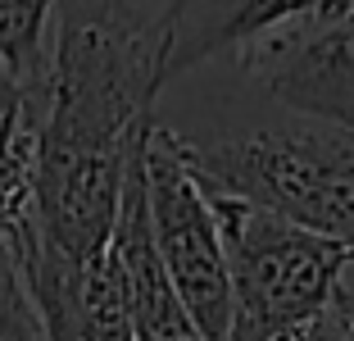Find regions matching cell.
<instances>
[{
	"label": "cell",
	"instance_id": "12",
	"mask_svg": "<svg viewBox=\"0 0 354 341\" xmlns=\"http://www.w3.org/2000/svg\"><path fill=\"white\" fill-rule=\"evenodd\" d=\"M350 328H354V323H350Z\"/></svg>",
	"mask_w": 354,
	"mask_h": 341
},
{
	"label": "cell",
	"instance_id": "5",
	"mask_svg": "<svg viewBox=\"0 0 354 341\" xmlns=\"http://www.w3.org/2000/svg\"><path fill=\"white\" fill-rule=\"evenodd\" d=\"M150 137V132H146ZM141 155L146 141L132 150L123 177V200H118V223L109 250L123 273V300H127V328L132 341H205L191 314L182 310L173 282H168L164 264L150 241V218H146V173H141Z\"/></svg>",
	"mask_w": 354,
	"mask_h": 341
},
{
	"label": "cell",
	"instance_id": "11",
	"mask_svg": "<svg viewBox=\"0 0 354 341\" xmlns=\"http://www.w3.org/2000/svg\"><path fill=\"white\" fill-rule=\"evenodd\" d=\"M332 305L354 323V264L345 269V278H341V287H336V300H332Z\"/></svg>",
	"mask_w": 354,
	"mask_h": 341
},
{
	"label": "cell",
	"instance_id": "10",
	"mask_svg": "<svg viewBox=\"0 0 354 341\" xmlns=\"http://www.w3.org/2000/svg\"><path fill=\"white\" fill-rule=\"evenodd\" d=\"M281 341H354V328H350V319L332 305V310H323L313 323L295 328L291 337H281Z\"/></svg>",
	"mask_w": 354,
	"mask_h": 341
},
{
	"label": "cell",
	"instance_id": "1",
	"mask_svg": "<svg viewBox=\"0 0 354 341\" xmlns=\"http://www.w3.org/2000/svg\"><path fill=\"white\" fill-rule=\"evenodd\" d=\"M187 164L200 186L309 227L354 255V128L272 123L218 141H187Z\"/></svg>",
	"mask_w": 354,
	"mask_h": 341
},
{
	"label": "cell",
	"instance_id": "3",
	"mask_svg": "<svg viewBox=\"0 0 354 341\" xmlns=\"http://www.w3.org/2000/svg\"><path fill=\"white\" fill-rule=\"evenodd\" d=\"M146 218H150V241L173 282L182 310L200 328L205 341H227L232 332V296H227V269H223V246H218V223L200 191L196 173L187 164L182 137L168 132L164 123L150 128L146 155Z\"/></svg>",
	"mask_w": 354,
	"mask_h": 341
},
{
	"label": "cell",
	"instance_id": "7",
	"mask_svg": "<svg viewBox=\"0 0 354 341\" xmlns=\"http://www.w3.org/2000/svg\"><path fill=\"white\" fill-rule=\"evenodd\" d=\"M32 186H37V96L0 78V246L14 264L32 255Z\"/></svg>",
	"mask_w": 354,
	"mask_h": 341
},
{
	"label": "cell",
	"instance_id": "6",
	"mask_svg": "<svg viewBox=\"0 0 354 341\" xmlns=\"http://www.w3.org/2000/svg\"><path fill=\"white\" fill-rule=\"evenodd\" d=\"M318 0H168L164 10V32H168V60L164 73L196 69V64L214 60L227 46H241L259 28L286 19L295 10H309Z\"/></svg>",
	"mask_w": 354,
	"mask_h": 341
},
{
	"label": "cell",
	"instance_id": "9",
	"mask_svg": "<svg viewBox=\"0 0 354 341\" xmlns=\"http://www.w3.org/2000/svg\"><path fill=\"white\" fill-rule=\"evenodd\" d=\"M0 341H46L37 305H32L14 255L0 246Z\"/></svg>",
	"mask_w": 354,
	"mask_h": 341
},
{
	"label": "cell",
	"instance_id": "8",
	"mask_svg": "<svg viewBox=\"0 0 354 341\" xmlns=\"http://www.w3.org/2000/svg\"><path fill=\"white\" fill-rule=\"evenodd\" d=\"M59 0H0V78L37 96L50 64V19Z\"/></svg>",
	"mask_w": 354,
	"mask_h": 341
},
{
	"label": "cell",
	"instance_id": "2",
	"mask_svg": "<svg viewBox=\"0 0 354 341\" xmlns=\"http://www.w3.org/2000/svg\"><path fill=\"white\" fill-rule=\"evenodd\" d=\"M218 223L223 269L232 296L227 341H281L332 310L354 255L291 218L227 191L200 186Z\"/></svg>",
	"mask_w": 354,
	"mask_h": 341
},
{
	"label": "cell",
	"instance_id": "4",
	"mask_svg": "<svg viewBox=\"0 0 354 341\" xmlns=\"http://www.w3.org/2000/svg\"><path fill=\"white\" fill-rule=\"evenodd\" d=\"M241 69L304 123L354 128V0H318L241 42Z\"/></svg>",
	"mask_w": 354,
	"mask_h": 341
}]
</instances>
